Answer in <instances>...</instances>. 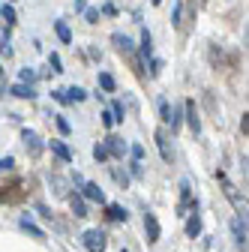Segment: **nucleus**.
<instances>
[{
	"label": "nucleus",
	"instance_id": "c85d7f7f",
	"mask_svg": "<svg viewBox=\"0 0 249 252\" xmlns=\"http://www.w3.org/2000/svg\"><path fill=\"white\" fill-rule=\"evenodd\" d=\"M180 123H183V108L171 105V120H168V126H171V132H177V129H180Z\"/></svg>",
	"mask_w": 249,
	"mask_h": 252
},
{
	"label": "nucleus",
	"instance_id": "c9c22d12",
	"mask_svg": "<svg viewBox=\"0 0 249 252\" xmlns=\"http://www.w3.org/2000/svg\"><path fill=\"white\" fill-rule=\"evenodd\" d=\"M0 171H15V159H12V156H0Z\"/></svg>",
	"mask_w": 249,
	"mask_h": 252
},
{
	"label": "nucleus",
	"instance_id": "1a4fd4ad",
	"mask_svg": "<svg viewBox=\"0 0 249 252\" xmlns=\"http://www.w3.org/2000/svg\"><path fill=\"white\" fill-rule=\"evenodd\" d=\"M183 120H186V126L192 129V135H201V117H198V108H195L192 99L183 102Z\"/></svg>",
	"mask_w": 249,
	"mask_h": 252
},
{
	"label": "nucleus",
	"instance_id": "4c0bfd02",
	"mask_svg": "<svg viewBox=\"0 0 249 252\" xmlns=\"http://www.w3.org/2000/svg\"><path fill=\"white\" fill-rule=\"evenodd\" d=\"M36 213H39L42 219H48V222H54V213H51V210H48L45 204H36Z\"/></svg>",
	"mask_w": 249,
	"mask_h": 252
},
{
	"label": "nucleus",
	"instance_id": "2f4dec72",
	"mask_svg": "<svg viewBox=\"0 0 249 252\" xmlns=\"http://www.w3.org/2000/svg\"><path fill=\"white\" fill-rule=\"evenodd\" d=\"M81 15H84V21H87V24H99V18H102V15H99V6H87Z\"/></svg>",
	"mask_w": 249,
	"mask_h": 252
},
{
	"label": "nucleus",
	"instance_id": "2eb2a0df",
	"mask_svg": "<svg viewBox=\"0 0 249 252\" xmlns=\"http://www.w3.org/2000/svg\"><path fill=\"white\" fill-rule=\"evenodd\" d=\"M18 228H21V231H27L33 240H45V231H42V228H39L30 216H21V219H18Z\"/></svg>",
	"mask_w": 249,
	"mask_h": 252
},
{
	"label": "nucleus",
	"instance_id": "a19ab883",
	"mask_svg": "<svg viewBox=\"0 0 249 252\" xmlns=\"http://www.w3.org/2000/svg\"><path fill=\"white\" fill-rule=\"evenodd\" d=\"M240 132H243V135L249 132V114H246V111H243V117H240Z\"/></svg>",
	"mask_w": 249,
	"mask_h": 252
},
{
	"label": "nucleus",
	"instance_id": "473e14b6",
	"mask_svg": "<svg viewBox=\"0 0 249 252\" xmlns=\"http://www.w3.org/2000/svg\"><path fill=\"white\" fill-rule=\"evenodd\" d=\"M171 24L174 27H183V3H180V0L174 3V9H171Z\"/></svg>",
	"mask_w": 249,
	"mask_h": 252
},
{
	"label": "nucleus",
	"instance_id": "ea45409f",
	"mask_svg": "<svg viewBox=\"0 0 249 252\" xmlns=\"http://www.w3.org/2000/svg\"><path fill=\"white\" fill-rule=\"evenodd\" d=\"M99 15H111V18H114V15H117V6H114V3H105V6L99 9Z\"/></svg>",
	"mask_w": 249,
	"mask_h": 252
},
{
	"label": "nucleus",
	"instance_id": "4468645a",
	"mask_svg": "<svg viewBox=\"0 0 249 252\" xmlns=\"http://www.w3.org/2000/svg\"><path fill=\"white\" fill-rule=\"evenodd\" d=\"M69 210H72L75 219H87V216H90V213H87V201H84L78 192H69Z\"/></svg>",
	"mask_w": 249,
	"mask_h": 252
},
{
	"label": "nucleus",
	"instance_id": "c756f323",
	"mask_svg": "<svg viewBox=\"0 0 249 252\" xmlns=\"http://www.w3.org/2000/svg\"><path fill=\"white\" fill-rule=\"evenodd\" d=\"M159 120H162V126L168 129V120H171V102L168 99H159Z\"/></svg>",
	"mask_w": 249,
	"mask_h": 252
},
{
	"label": "nucleus",
	"instance_id": "4be33fe9",
	"mask_svg": "<svg viewBox=\"0 0 249 252\" xmlns=\"http://www.w3.org/2000/svg\"><path fill=\"white\" fill-rule=\"evenodd\" d=\"M96 81H99V90H102V93H114V90H117V81H114V75H108V72H99Z\"/></svg>",
	"mask_w": 249,
	"mask_h": 252
},
{
	"label": "nucleus",
	"instance_id": "f257e3e1",
	"mask_svg": "<svg viewBox=\"0 0 249 252\" xmlns=\"http://www.w3.org/2000/svg\"><path fill=\"white\" fill-rule=\"evenodd\" d=\"M81 243H84L87 252H105L108 249V234H105V228H87L81 234Z\"/></svg>",
	"mask_w": 249,
	"mask_h": 252
},
{
	"label": "nucleus",
	"instance_id": "39448f33",
	"mask_svg": "<svg viewBox=\"0 0 249 252\" xmlns=\"http://www.w3.org/2000/svg\"><path fill=\"white\" fill-rule=\"evenodd\" d=\"M144 237H147L150 246H156L159 237H162V225H159V219L153 210H144Z\"/></svg>",
	"mask_w": 249,
	"mask_h": 252
},
{
	"label": "nucleus",
	"instance_id": "49530a36",
	"mask_svg": "<svg viewBox=\"0 0 249 252\" xmlns=\"http://www.w3.org/2000/svg\"><path fill=\"white\" fill-rule=\"evenodd\" d=\"M0 78H3V66H0Z\"/></svg>",
	"mask_w": 249,
	"mask_h": 252
},
{
	"label": "nucleus",
	"instance_id": "e433bc0d",
	"mask_svg": "<svg viewBox=\"0 0 249 252\" xmlns=\"http://www.w3.org/2000/svg\"><path fill=\"white\" fill-rule=\"evenodd\" d=\"M99 120H102V126H105V129H111V126H114V117H111V111H108V108H102Z\"/></svg>",
	"mask_w": 249,
	"mask_h": 252
},
{
	"label": "nucleus",
	"instance_id": "72a5a7b5",
	"mask_svg": "<svg viewBox=\"0 0 249 252\" xmlns=\"http://www.w3.org/2000/svg\"><path fill=\"white\" fill-rule=\"evenodd\" d=\"M162 69H165V63H162L159 57H150V78H159Z\"/></svg>",
	"mask_w": 249,
	"mask_h": 252
},
{
	"label": "nucleus",
	"instance_id": "37998d69",
	"mask_svg": "<svg viewBox=\"0 0 249 252\" xmlns=\"http://www.w3.org/2000/svg\"><path fill=\"white\" fill-rule=\"evenodd\" d=\"M0 51H3V57H12V48H9V42H0Z\"/></svg>",
	"mask_w": 249,
	"mask_h": 252
},
{
	"label": "nucleus",
	"instance_id": "393cba45",
	"mask_svg": "<svg viewBox=\"0 0 249 252\" xmlns=\"http://www.w3.org/2000/svg\"><path fill=\"white\" fill-rule=\"evenodd\" d=\"M36 78H39V72H36L33 66H24V69L18 72V81H21V84H30V87L36 84Z\"/></svg>",
	"mask_w": 249,
	"mask_h": 252
},
{
	"label": "nucleus",
	"instance_id": "f3484780",
	"mask_svg": "<svg viewBox=\"0 0 249 252\" xmlns=\"http://www.w3.org/2000/svg\"><path fill=\"white\" fill-rule=\"evenodd\" d=\"M6 93H12V96L15 99H36V90L33 87H30V84H21V81H15Z\"/></svg>",
	"mask_w": 249,
	"mask_h": 252
},
{
	"label": "nucleus",
	"instance_id": "6e6552de",
	"mask_svg": "<svg viewBox=\"0 0 249 252\" xmlns=\"http://www.w3.org/2000/svg\"><path fill=\"white\" fill-rule=\"evenodd\" d=\"M153 141H156V147H159L162 162H174V150H171V141H168V129H165V126H159V129L153 132Z\"/></svg>",
	"mask_w": 249,
	"mask_h": 252
},
{
	"label": "nucleus",
	"instance_id": "dca6fc26",
	"mask_svg": "<svg viewBox=\"0 0 249 252\" xmlns=\"http://www.w3.org/2000/svg\"><path fill=\"white\" fill-rule=\"evenodd\" d=\"M138 57L141 60H150L153 57V36H150V30L141 27V42H138Z\"/></svg>",
	"mask_w": 249,
	"mask_h": 252
},
{
	"label": "nucleus",
	"instance_id": "ddd939ff",
	"mask_svg": "<svg viewBox=\"0 0 249 252\" xmlns=\"http://www.w3.org/2000/svg\"><path fill=\"white\" fill-rule=\"evenodd\" d=\"M111 42L117 45V51H123V54H126V57H132V54H138L135 51V42L126 36V33H111Z\"/></svg>",
	"mask_w": 249,
	"mask_h": 252
},
{
	"label": "nucleus",
	"instance_id": "20e7f679",
	"mask_svg": "<svg viewBox=\"0 0 249 252\" xmlns=\"http://www.w3.org/2000/svg\"><path fill=\"white\" fill-rule=\"evenodd\" d=\"M102 144H105V150H108V159H123V156H129V144L123 141L120 135H114V132H108V135L102 138Z\"/></svg>",
	"mask_w": 249,
	"mask_h": 252
},
{
	"label": "nucleus",
	"instance_id": "aec40b11",
	"mask_svg": "<svg viewBox=\"0 0 249 252\" xmlns=\"http://www.w3.org/2000/svg\"><path fill=\"white\" fill-rule=\"evenodd\" d=\"M54 33H57V39L63 45H72V30H69L66 21H54Z\"/></svg>",
	"mask_w": 249,
	"mask_h": 252
},
{
	"label": "nucleus",
	"instance_id": "79ce46f5",
	"mask_svg": "<svg viewBox=\"0 0 249 252\" xmlns=\"http://www.w3.org/2000/svg\"><path fill=\"white\" fill-rule=\"evenodd\" d=\"M72 6H75V12H78V15H81V12H84V9H87V0H72Z\"/></svg>",
	"mask_w": 249,
	"mask_h": 252
},
{
	"label": "nucleus",
	"instance_id": "0eeeda50",
	"mask_svg": "<svg viewBox=\"0 0 249 252\" xmlns=\"http://www.w3.org/2000/svg\"><path fill=\"white\" fill-rule=\"evenodd\" d=\"M192 204H195V198H192V186H189V180H180V204H177V216L186 219V216H189V210H192Z\"/></svg>",
	"mask_w": 249,
	"mask_h": 252
},
{
	"label": "nucleus",
	"instance_id": "7c9ffc66",
	"mask_svg": "<svg viewBox=\"0 0 249 252\" xmlns=\"http://www.w3.org/2000/svg\"><path fill=\"white\" fill-rule=\"evenodd\" d=\"M93 159H96L99 165H105L108 162V150H105V144L99 141V144H93Z\"/></svg>",
	"mask_w": 249,
	"mask_h": 252
},
{
	"label": "nucleus",
	"instance_id": "a211bd4d",
	"mask_svg": "<svg viewBox=\"0 0 249 252\" xmlns=\"http://www.w3.org/2000/svg\"><path fill=\"white\" fill-rule=\"evenodd\" d=\"M63 96H66V102H69V105H75V102H84V99L90 96V93H87L84 87L72 84V87H66V90H63Z\"/></svg>",
	"mask_w": 249,
	"mask_h": 252
},
{
	"label": "nucleus",
	"instance_id": "f8f14e48",
	"mask_svg": "<svg viewBox=\"0 0 249 252\" xmlns=\"http://www.w3.org/2000/svg\"><path fill=\"white\" fill-rule=\"evenodd\" d=\"M21 141H24V147L30 150V156H39L42 150H45V144H42V138L33 132V129H24L21 132Z\"/></svg>",
	"mask_w": 249,
	"mask_h": 252
},
{
	"label": "nucleus",
	"instance_id": "f03ea898",
	"mask_svg": "<svg viewBox=\"0 0 249 252\" xmlns=\"http://www.w3.org/2000/svg\"><path fill=\"white\" fill-rule=\"evenodd\" d=\"M183 231H186V237H189V240H198V237H201V204H198V198H195L189 216H186Z\"/></svg>",
	"mask_w": 249,
	"mask_h": 252
},
{
	"label": "nucleus",
	"instance_id": "f704fd0d",
	"mask_svg": "<svg viewBox=\"0 0 249 252\" xmlns=\"http://www.w3.org/2000/svg\"><path fill=\"white\" fill-rule=\"evenodd\" d=\"M129 159H135V162L144 159V147L141 144H129Z\"/></svg>",
	"mask_w": 249,
	"mask_h": 252
},
{
	"label": "nucleus",
	"instance_id": "a18cd8bd",
	"mask_svg": "<svg viewBox=\"0 0 249 252\" xmlns=\"http://www.w3.org/2000/svg\"><path fill=\"white\" fill-rule=\"evenodd\" d=\"M162 3V0H150V6H159Z\"/></svg>",
	"mask_w": 249,
	"mask_h": 252
},
{
	"label": "nucleus",
	"instance_id": "5701e85b",
	"mask_svg": "<svg viewBox=\"0 0 249 252\" xmlns=\"http://www.w3.org/2000/svg\"><path fill=\"white\" fill-rule=\"evenodd\" d=\"M51 117H54V126H57V132H60V135H63V138L72 135V123H69L63 114H51Z\"/></svg>",
	"mask_w": 249,
	"mask_h": 252
},
{
	"label": "nucleus",
	"instance_id": "c03bdc74",
	"mask_svg": "<svg viewBox=\"0 0 249 252\" xmlns=\"http://www.w3.org/2000/svg\"><path fill=\"white\" fill-rule=\"evenodd\" d=\"M72 183H75V189H78V186H81V183H84V177H81V174H78V171H72Z\"/></svg>",
	"mask_w": 249,
	"mask_h": 252
},
{
	"label": "nucleus",
	"instance_id": "58836bf2",
	"mask_svg": "<svg viewBox=\"0 0 249 252\" xmlns=\"http://www.w3.org/2000/svg\"><path fill=\"white\" fill-rule=\"evenodd\" d=\"M51 99H54V102H60V105H69V102H66V96H63V90H60V87H57V90H51Z\"/></svg>",
	"mask_w": 249,
	"mask_h": 252
},
{
	"label": "nucleus",
	"instance_id": "423d86ee",
	"mask_svg": "<svg viewBox=\"0 0 249 252\" xmlns=\"http://www.w3.org/2000/svg\"><path fill=\"white\" fill-rule=\"evenodd\" d=\"M45 147H48V150H51V153H54V156H57V159L63 162V165H69V162L75 159L72 147H69V144H66L63 138H51V141H45Z\"/></svg>",
	"mask_w": 249,
	"mask_h": 252
},
{
	"label": "nucleus",
	"instance_id": "b1692460",
	"mask_svg": "<svg viewBox=\"0 0 249 252\" xmlns=\"http://www.w3.org/2000/svg\"><path fill=\"white\" fill-rule=\"evenodd\" d=\"M108 111H111V117H114V123H123V120H126V105H123V99H114Z\"/></svg>",
	"mask_w": 249,
	"mask_h": 252
},
{
	"label": "nucleus",
	"instance_id": "a878e982",
	"mask_svg": "<svg viewBox=\"0 0 249 252\" xmlns=\"http://www.w3.org/2000/svg\"><path fill=\"white\" fill-rule=\"evenodd\" d=\"M0 18L6 21V27H12V24L18 21V15H15V6H12V3H3V6H0Z\"/></svg>",
	"mask_w": 249,
	"mask_h": 252
},
{
	"label": "nucleus",
	"instance_id": "6ab92c4d",
	"mask_svg": "<svg viewBox=\"0 0 249 252\" xmlns=\"http://www.w3.org/2000/svg\"><path fill=\"white\" fill-rule=\"evenodd\" d=\"M216 180L222 183V192H225V195H228V198H231V201H234L237 207H240V198H237V189H234V183H231V180L225 177V171H216Z\"/></svg>",
	"mask_w": 249,
	"mask_h": 252
},
{
	"label": "nucleus",
	"instance_id": "7ed1b4c3",
	"mask_svg": "<svg viewBox=\"0 0 249 252\" xmlns=\"http://www.w3.org/2000/svg\"><path fill=\"white\" fill-rule=\"evenodd\" d=\"M75 192L84 198V201H93V204H108V198H105V192H102V189H99V183H93V180H84L78 189H75Z\"/></svg>",
	"mask_w": 249,
	"mask_h": 252
},
{
	"label": "nucleus",
	"instance_id": "9b49d317",
	"mask_svg": "<svg viewBox=\"0 0 249 252\" xmlns=\"http://www.w3.org/2000/svg\"><path fill=\"white\" fill-rule=\"evenodd\" d=\"M231 234H234V243L240 249H246V213H237L231 219Z\"/></svg>",
	"mask_w": 249,
	"mask_h": 252
},
{
	"label": "nucleus",
	"instance_id": "9d476101",
	"mask_svg": "<svg viewBox=\"0 0 249 252\" xmlns=\"http://www.w3.org/2000/svg\"><path fill=\"white\" fill-rule=\"evenodd\" d=\"M102 210H105V219H108V222H126V219H129V210L123 207V204H117V201L102 204Z\"/></svg>",
	"mask_w": 249,
	"mask_h": 252
},
{
	"label": "nucleus",
	"instance_id": "bb28decb",
	"mask_svg": "<svg viewBox=\"0 0 249 252\" xmlns=\"http://www.w3.org/2000/svg\"><path fill=\"white\" fill-rule=\"evenodd\" d=\"M126 174H129V180H141V177H144V165L135 162V159H129V162H126Z\"/></svg>",
	"mask_w": 249,
	"mask_h": 252
},
{
	"label": "nucleus",
	"instance_id": "cd10ccee",
	"mask_svg": "<svg viewBox=\"0 0 249 252\" xmlns=\"http://www.w3.org/2000/svg\"><path fill=\"white\" fill-rule=\"evenodd\" d=\"M48 66H51V72H54V75L66 72V69H63V60H60V54H57V51H51V54H48Z\"/></svg>",
	"mask_w": 249,
	"mask_h": 252
},
{
	"label": "nucleus",
	"instance_id": "412c9836",
	"mask_svg": "<svg viewBox=\"0 0 249 252\" xmlns=\"http://www.w3.org/2000/svg\"><path fill=\"white\" fill-rule=\"evenodd\" d=\"M111 177H114V183L120 186V189H129V174H126V168H120V165H111Z\"/></svg>",
	"mask_w": 249,
	"mask_h": 252
},
{
	"label": "nucleus",
	"instance_id": "de8ad7c7",
	"mask_svg": "<svg viewBox=\"0 0 249 252\" xmlns=\"http://www.w3.org/2000/svg\"><path fill=\"white\" fill-rule=\"evenodd\" d=\"M120 252H129V249H120Z\"/></svg>",
	"mask_w": 249,
	"mask_h": 252
}]
</instances>
